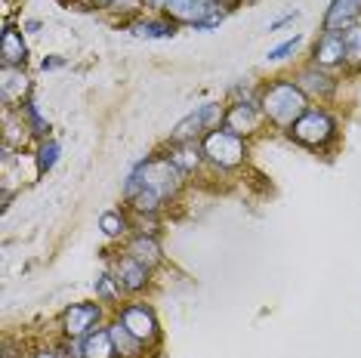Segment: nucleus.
Masks as SVG:
<instances>
[{
	"label": "nucleus",
	"instance_id": "obj_1",
	"mask_svg": "<svg viewBox=\"0 0 361 358\" xmlns=\"http://www.w3.org/2000/svg\"><path fill=\"white\" fill-rule=\"evenodd\" d=\"M179 176L183 173H179L170 158H149L130 173L124 192L130 198V195L139 192V189H149V192L158 195L161 201H167L170 195H176V189H179Z\"/></svg>",
	"mask_w": 361,
	"mask_h": 358
},
{
	"label": "nucleus",
	"instance_id": "obj_2",
	"mask_svg": "<svg viewBox=\"0 0 361 358\" xmlns=\"http://www.w3.org/2000/svg\"><path fill=\"white\" fill-rule=\"evenodd\" d=\"M306 111H309L306 93L297 84H290V80H278V84H272L262 93V115L272 121V124L290 127Z\"/></svg>",
	"mask_w": 361,
	"mask_h": 358
},
{
	"label": "nucleus",
	"instance_id": "obj_3",
	"mask_svg": "<svg viewBox=\"0 0 361 358\" xmlns=\"http://www.w3.org/2000/svg\"><path fill=\"white\" fill-rule=\"evenodd\" d=\"M201 152H204V158H207L213 167H219V170L238 167L244 161V154H247L244 140L238 133H232V130H210V133L204 136Z\"/></svg>",
	"mask_w": 361,
	"mask_h": 358
},
{
	"label": "nucleus",
	"instance_id": "obj_4",
	"mask_svg": "<svg viewBox=\"0 0 361 358\" xmlns=\"http://www.w3.org/2000/svg\"><path fill=\"white\" fill-rule=\"evenodd\" d=\"M334 133H336L334 118L322 109H309L306 115L290 124V136L300 145H309V149H322V145H327L334 140Z\"/></svg>",
	"mask_w": 361,
	"mask_h": 358
},
{
	"label": "nucleus",
	"instance_id": "obj_5",
	"mask_svg": "<svg viewBox=\"0 0 361 358\" xmlns=\"http://www.w3.org/2000/svg\"><path fill=\"white\" fill-rule=\"evenodd\" d=\"M219 121H226V111L219 102H204L198 105V111H192L183 124H176L173 130V142H195V136H201L204 130L216 127Z\"/></svg>",
	"mask_w": 361,
	"mask_h": 358
},
{
	"label": "nucleus",
	"instance_id": "obj_6",
	"mask_svg": "<svg viewBox=\"0 0 361 358\" xmlns=\"http://www.w3.org/2000/svg\"><path fill=\"white\" fill-rule=\"evenodd\" d=\"M121 324L133 333L139 343H152V340L158 337V321H154V312L149 306H124Z\"/></svg>",
	"mask_w": 361,
	"mask_h": 358
},
{
	"label": "nucleus",
	"instance_id": "obj_7",
	"mask_svg": "<svg viewBox=\"0 0 361 358\" xmlns=\"http://www.w3.org/2000/svg\"><path fill=\"white\" fill-rule=\"evenodd\" d=\"M99 315L102 312H99V306L96 303H78V306L65 309L62 328H65V333H68L71 340H78V337H84V333H90V328L99 321Z\"/></svg>",
	"mask_w": 361,
	"mask_h": 358
},
{
	"label": "nucleus",
	"instance_id": "obj_8",
	"mask_svg": "<svg viewBox=\"0 0 361 358\" xmlns=\"http://www.w3.org/2000/svg\"><path fill=\"white\" fill-rule=\"evenodd\" d=\"M361 19V0H334L324 16V31H346Z\"/></svg>",
	"mask_w": 361,
	"mask_h": 358
},
{
	"label": "nucleus",
	"instance_id": "obj_9",
	"mask_svg": "<svg viewBox=\"0 0 361 358\" xmlns=\"http://www.w3.org/2000/svg\"><path fill=\"white\" fill-rule=\"evenodd\" d=\"M0 96H4L6 105H25L28 102V93H31V84L28 78L22 75V68H4L0 71Z\"/></svg>",
	"mask_w": 361,
	"mask_h": 358
},
{
	"label": "nucleus",
	"instance_id": "obj_10",
	"mask_svg": "<svg viewBox=\"0 0 361 358\" xmlns=\"http://www.w3.org/2000/svg\"><path fill=\"white\" fill-rule=\"evenodd\" d=\"M0 56H4V68H22L28 59V47L22 40V31L6 25L4 28V40H0Z\"/></svg>",
	"mask_w": 361,
	"mask_h": 358
},
{
	"label": "nucleus",
	"instance_id": "obj_11",
	"mask_svg": "<svg viewBox=\"0 0 361 358\" xmlns=\"http://www.w3.org/2000/svg\"><path fill=\"white\" fill-rule=\"evenodd\" d=\"M223 124H226V130H232V133H238V136L253 133L257 124H259L257 105H253V102H238V105H232V111H226Z\"/></svg>",
	"mask_w": 361,
	"mask_h": 358
},
{
	"label": "nucleus",
	"instance_id": "obj_12",
	"mask_svg": "<svg viewBox=\"0 0 361 358\" xmlns=\"http://www.w3.org/2000/svg\"><path fill=\"white\" fill-rule=\"evenodd\" d=\"M343 59H346L343 35H336V31H324V35L318 37V44H315V65H322V68H334V65H340Z\"/></svg>",
	"mask_w": 361,
	"mask_h": 358
},
{
	"label": "nucleus",
	"instance_id": "obj_13",
	"mask_svg": "<svg viewBox=\"0 0 361 358\" xmlns=\"http://www.w3.org/2000/svg\"><path fill=\"white\" fill-rule=\"evenodd\" d=\"M114 278L124 290H142L145 284H149V266L139 263L133 257H124L118 263V272H114Z\"/></svg>",
	"mask_w": 361,
	"mask_h": 358
},
{
	"label": "nucleus",
	"instance_id": "obj_14",
	"mask_svg": "<svg viewBox=\"0 0 361 358\" xmlns=\"http://www.w3.org/2000/svg\"><path fill=\"white\" fill-rule=\"evenodd\" d=\"M127 257H133L139 259V263H145V266H154L161 259V244L152 238V235H136L133 241L127 244Z\"/></svg>",
	"mask_w": 361,
	"mask_h": 358
},
{
	"label": "nucleus",
	"instance_id": "obj_15",
	"mask_svg": "<svg viewBox=\"0 0 361 358\" xmlns=\"http://www.w3.org/2000/svg\"><path fill=\"white\" fill-rule=\"evenodd\" d=\"M84 358H111L118 349H114V340H111V331H96L84 340Z\"/></svg>",
	"mask_w": 361,
	"mask_h": 358
},
{
	"label": "nucleus",
	"instance_id": "obj_16",
	"mask_svg": "<svg viewBox=\"0 0 361 358\" xmlns=\"http://www.w3.org/2000/svg\"><path fill=\"white\" fill-rule=\"evenodd\" d=\"M297 87L309 96H327L334 90V80L327 75H322V71H315V68H306V71H300Z\"/></svg>",
	"mask_w": 361,
	"mask_h": 358
},
{
	"label": "nucleus",
	"instance_id": "obj_17",
	"mask_svg": "<svg viewBox=\"0 0 361 358\" xmlns=\"http://www.w3.org/2000/svg\"><path fill=\"white\" fill-rule=\"evenodd\" d=\"M201 149L195 142H179V149L170 154V161L176 164V170L179 173H192V170H198V164H201Z\"/></svg>",
	"mask_w": 361,
	"mask_h": 358
},
{
	"label": "nucleus",
	"instance_id": "obj_18",
	"mask_svg": "<svg viewBox=\"0 0 361 358\" xmlns=\"http://www.w3.org/2000/svg\"><path fill=\"white\" fill-rule=\"evenodd\" d=\"M111 340H114V349H118L121 355H127V358H133V355H139V349H142V343H139V340L133 337V333H130L124 324H111Z\"/></svg>",
	"mask_w": 361,
	"mask_h": 358
},
{
	"label": "nucleus",
	"instance_id": "obj_19",
	"mask_svg": "<svg viewBox=\"0 0 361 358\" xmlns=\"http://www.w3.org/2000/svg\"><path fill=\"white\" fill-rule=\"evenodd\" d=\"M136 37H173V22H154V19H145V22H136L133 28Z\"/></svg>",
	"mask_w": 361,
	"mask_h": 358
},
{
	"label": "nucleus",
	"instance_id": "obj_20",
	"mask_svg": "<svg viewBox=\"0 0 361 358\" xmlns=\"http://www.w3.org/2000/svg\"><path fill=\"white\" fill-rule=\"evenodd\" d=\"M343 50H346V62H361V25H352L343 31Z\"/></svg>",
	"mask_w": 361,
	"mask_h": 358
},
{
	"label": "nucleus",
	"instance_id": "obj_21",
	"mask_svg": "<svg viewBox=\"0 0 361 358\" xmlns=\"http://www.w3.org/2000/svg\"><path fill=\"white\" fill-rule=\"evenodd\" d=\"M22 111H25V121H28L31 133H47V130H50V121L40 115V109H37L35 99H28L25 105H22Z\"/></svg>",
	"mask_w": 361,
	"mask_h": 358
},
{
	"label": "nucleus",
	"instance_id": "obj_22",
	"mask_svg": "<svg viewBox=\"0 0 361 358\" xmlns=\"http://www.w3.org/2000/svg\"><path fill=\"white\" fill-rule=\"evenodd\" d=\"M99 229L105 235H121V232H127V219H124V214H118V210H109V214H102V219H99Z\"/></svg>",
	"mask_w": 361,
	"mask_h": 358
},
{
	"label": "nucleus",
	"instance_id": "obj_23",
	"mask_svg": "<svg viewBox=\"0 0 361 358\" xmlns=\"http://www.w3.org/2000/svg\"><path fill=\"white\" fill-rule=\"evenodd\" d=\"M56 158H59V142H44L37 152V170L40 173H47V170H53Z\"/></svg>",
	"mask_w": 361,
	"mask_h": 358
},
{
	"label": "nucleus",
	"instance_id": "obj_24",
	"mask_svg": "<svg viewBox=\"0 0 361 358\" xmlns=\"http://www.w3.org/2000/svg\"><path fill=\"white\" fill-rule=\"evenodd\" d=\"M118 290H121V284H118V278H111V275H99V278H96V294H99V300H105V303L118 300Z\"/></svg>",
	"mask_w": 361,
	"mask_h": 358
},
{
	"label": "nucleus",
	"instance_id": "obj_25",
	"mask_svg": "<svg viewBox=\"0 0 361 358\" xmlns=\"http://www.w3.org/2000/svg\"><path fill=\"white\" fill-rule=\"evenodd\" d=\"M297 47H300V37L284 40L281 47H275V50H269V59H272V62H278V59H287V56H290L293 50H297Z\"/></svg>",
	"mask_w": 361,
	"mask_h": 358
},
{
	"label": "nucleus",
	"instance_id": "obj_26",
	"mask_svg": "<svg viewBox=\"0 0 361 358\" xmlns=\"http://www.w3.org/2000/svg\"><path fill=\"white\" fill-rule=\"evenodd\" d=\"M62 65H65V59L53 56V59H44V62H40V68H44V71H53V68H62Z\"/></svg>",
	"mask_w": 361,
	"mask_h": 358
},
{
	"label": "nucleus",
	"instance_id": "obj_27",
	"mask_svg": "<svg viewBox=\"0 0 361 358\" xmlns=\"http://www.w3.org/2000/svg\"><path fill=\"white\" fill-rule=\"evenodd\" d=\"M136 6H139V0H114L111 10H136Z\"/></svg>",
	"mask_w": 361,
	"mask_h": 358
},
{
	"label": "nucleus",
	"instance_id": "obj_28",
	"mask_svg": "<svg viewBox=\"0 0 361 358\" xmlns=\"http://www.w3.org/2000/svg\"><path fill=\"white\" fill-rule=\"evenodd\" d=\"M75 4H80V6H111L114 0H75Z\"/></svg>",
	"mask_w": 361,
	"mask_h": 358
},
{
	"label": "nucleus",
	"instance_id": "obj_29",
	"mask_svg": "<svg viewBox=\"0 0 361 358\" xmlns=\"http://www.w3.org/2000/svg\"><path fill=\"white\" fill-rule=\"evenodd\" d=\"M31 358H62V355H59V352H53V349H37V352L31 355Z\"/></svg>",
	"mask_w": 361,
	"mask_h": 358
},
{
	"label": "nucleus",
	"instance_id": "obj_30",
	"mask_svg": "<svg viewBox=\"0 0 361 358\" xmlns=\"http://www.w3.org/2000/svg\"><path fill=\"white\" fill-rule=\"evenodd\" d=\"M145 4L154 6V10H167V6H170V0H145Z\"/></svg>",
	"mask_w": 361,
	"mask_h": 358
},
{
	"label": "nucleus",
	"instance_id": "obj_31",
	"mask_svg": "<svg viewBox=\"0 0 361 358\" xmlns=\"http://www.w3.org/2000/svg\"><path fill=\"white\" fill-rule=\"evenodd\" d=\"M223 4H226V6H235V4H241V0H223Z\"/></svg>",
	"mask_w": 361,
	"mask_h": 358
}]
</instances>
